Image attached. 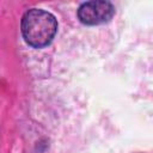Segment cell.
Instances as JSON below:
<instances>
[{"mask_svg":"<svg viewBox=\"0 0 153 153\" xmlns=\"http://www.w3.org/2000/svg\"><path fill=\"white\" fill-rule=\"evenodd\" d=\"M115 14V7L110 1L92 0L84 2L78 10V18L82 24L98 25L109 22Z\"/></svg>","mask_w":153,"mask_h":153,"instance_id":"obj_2","label":"cell"},{"mask_svg":"<svg viewBox=\"0 0 153 153\" xmlns=\"http://www.w3.org/2000/svg\"><path fill=\"white\" fill-rule=\"evenodd\" d=\"M57 31V22L48 11L32 8L22 19V33L25 42L33 48L48 45Z\"/></svg>","mask_w":153,"mask_h":153,"instance_id":"obj_1","label":"cell"}]
</instances>
